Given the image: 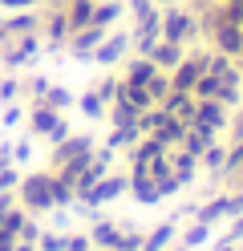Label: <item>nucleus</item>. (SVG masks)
<instances>
[{"mask_svg":"<svg viewBox=\"0 0 243 251\" xmlns=\"http://www.w3.org/2000/svg\"><path fill=\"white\" fill-rule=\"evenodd\" d=\"M190 122H199V126H207V130H215V134H223L227 130V122H231V109H227L223 101H215V98H194V118Z\"/></svg>","mask_w":243,"mask_h":251,"instance_id":"nucleus-6","label":"nucleus"},{"mask_svg":"<svg viewBox=\"0 0 243 251\" xmlns=\"http://www.w3.org/2000/svg\"><path fill=\"white\" fill-rule=\"evenodd\" d=\"M0 21H4V12H0Z\"/></svg>","mask_w":243,"mask_h":251,"instance_id":"nucleus-50","label":"nucleus"},{"mask_svg":"<svg viewBox=\"0 0 243 251\" xmlns=\"http://www.w3.org/2000/svg\"><path fill=\"white\" fill-rule=\"evenodd\" d=\"M61 122V109H53V105H45V101H32V109H28V134H37V138H45L53 126Z\"/></svg>","mask_w":243,"mask_h":251,"instance_id":"nucleus-14","label":"nucleus"},{"mask_svg":"<svg viewBox=\"0 0 243 251\" xmlns=\"http://www.w3.org/2000/svg\"><path fill=\"white\" fill-rule=\"evenodd\" d=\"M89 243L93 247H102V251H113L122 243V227H113L109 219H93V227H89Z\"/></svg>","mask_w":243,"mask_h":251,"instance_id":"nucleus-17","label":"nucleus"},{"mask_svg":"<svg viewBox=\"0 0 243 251\" xmlns=\"http://www.w3.org/2000/svg\"><path fill=\"white\" fill-rule=\"evenodd\" d=\"M174 251H190V247H187V243H178V247H174Z\"/></svg>","mask_w":243,"mask_h":251,"instance_id":"nucleus-46","label":"nucleus"},{"mask_svg":"<svg viewBox=\"0 0 243 251\" xmlns=\"http://www.w3.org/2000/svg\"><path fill=\"white\" fill-rule=\"evenodd\" d=\"M21 98V81H16V73H4L0 77V105H8Z\"/></svg>","mask_w":243,"mask_h":251,"instance_id":"nucleus-32","label":"nucleus"},{"mask_svg":"<svg viewBox=\"0 0 243 251\" xmlns=\"http://www.w3.org/2000/svg\"><path fill=\"white\" fill-rule=\"evenodd\" d=\"M65 251H93V243H89V235H65Z\"/></svg>","mask_w":243,"mask_h":251,"instance_id":"nucleus-38","label":"nucleus"},{"mask_svg":"<svg viewBox=\"0 0 243 251\" xmlns=\"http://www.w3.org/2000/svg\"><path fill=\"white\" fill-rule=\"evenodd\" d=\"M239 77H243V57H239Z\"/></svg>","mask_w":243,"mask_h":251,"instance_id":"nucleus-47","label":"nucleus"},{"mask_svg":"<svg viewBox=\"0 0 243 251\" xmlns=\"http://www.w3.org/2000/svg\"><path fill=\"white\" fill-rule=\"evenodd\" d=\"M45 105H53V109H61V114H65V109H69L77 98H73V93L69 89H65V85H49V93H45V98H41Z\"/></svg>","mask_w":243,"mask_h":251,"instance_id":"nucleus-30","label":"nucleus"},{"mask_svg":"<svg viewBox=\"0 0 243 251\" xmlns=\"http://www.w3.org/2000/svg\"><path fill=\"white\" fill-rule=\"evenodd\" d=\"M170 175L183 182V186H190L194 178L203 175V166H199V158H194V154H187V150L174 146V150H170Z\"/></svg>","mask_w":243,"mask_h":251,"instance_id":"nucleus-13","label":"nucleus"},{"mask_svg":"<svg viewBox=\"0 0 243 251\" xmlns=\"http://www.w3.org/2000/svg\"><path fill=\"white\" fill-rule=\"evenodd\" d=\"M142 138V130H138V122H126V126H113V134L106 138V146L109 150H130Z\"/></svg>","mask_w":243,"mask_h":251,"instance_id":"nucleus-23","label":"nucleus"},{"mask_svg":"<svg viewBox=\"0 0 243 251\" xmlns=\"http://www.w3.org/2000/svg\"><path fill=\"white\" fill-rule=\"evenodd\" d=\"M211 49H219V53L239 61L243 57V28L235 21H219L215 28H211Z\"/></svg>","mask_w":243,"mask_h":251,"instance_id":"nucleus-7","label":"nucleus"},{"mask_svg":"<svg viewBox=\"0 0 243 251\" xmlns=\"http://www.w3.org/2000/svg\"><path fill=\"white\" fill-rule=\"evenodd\" d=\"M106 33H109V28H102V25L73 28L69 41H65V49H69V57H77V61H93V49L102 45V37H106Z\"/></svg>","mask_w":243,"mask_h":251,"instance_id":"nucleus-5","label":"nucleus"},{"mask_svg":"<svg viewBox=\"0 0 243 251\" xmlns=\"http://www.w3.org/2000/svg\"><path fill=\"white\" fill-rule=\"evenodd\" d=\"M126 191H130V175H126V170H122V175H113V170H109V175H102L85 195H81V202H89V207H106V202L122 199Z\"/></svg>","mask_w":243,"mask_h":251,"instance_id":"nucleus-3","label":"nucleus"},{"mask_svg":"<svg viewBox=\"0 0 243 251\" xmlns=\"http://www.w3.org/2000/svg\"><path fill=\"white\" fill-rule=\"evenodd\" d=\"M21 118H25V109L8 101V105H4V114H0V126H16V122H21Z\"/></svg>","mask_w":243,"mask_h":251,"instance_id":"nucleus-40","label":"nucleus"},{"mask_svg":"<svg viewBox=\"0 0 243 251\" xmlns=\"http://www.w3.org/2000/svg\"><path fill=\"white\" fill-rule=\"evenodd\" d=\"M97 146V138L93 134H69V138H65V142H57L53 146V154H49V158H53V166H49V170H57L65 158H77V154H89Z\"/></svg>","mask_w":243,"mask_h":251,"instance_id":"nucleus-8","label":"nucleus"},{"mask_svg":"<svg viewBox=\"0 0 243 251\" xmlns=\"http://www.w3.org/2000/svg\"><path fill=\"white\" fill-rule=\"evenodd\" d=\"M223 162H227V146H219V138H215V142H211V146L203 150L199 166L207 170V175H219V178H223Z\"/></svg>","mask_w":243,"mask_h":251,"instance_id":"nucleus-24","label":"nucleus"},{"mask_svg":"<svg viewBox=\"0 0 243 251\" xmlns=\"http://www.w3.org/2000/svg\"><path fill=\"white\" fill-rule=\"evenodd\" d=\"M190 93H194L199 101H203V98H219V73H211V69H207V73H199V81H194V89H190Z\"/></svg>","mask_w":243,"mask_h":251,"instance_id":"nucleus-29","label":"nucleus"},{"mask_svg":"<svg viewBox=\"0 0 243 251\" xmlns=\"http://www.w3.org/2000/svg\"><path fill=\"white\" fill-rule=\"evenodd\" d=\"M4 33L16 41V37H25V33H32V28H41V12H32V8H16V12H4Z\"/></svg>","mask_w":243,"mask_h":251,"instance_id":"nucleus-11","label":"nucleus"},{"mask_svg":"<svg viewBox=\"0 0 243 251\" xmlns=\"http://www.w3.org/2000/svg\"><path fill=\"white\" fill-rule=\"evenodd\" d=\"M49 178L53 170H41V175H21V186H16V202L25 211H53V191H49Z\"/></svg>","mask_w":243,"mask_h":251,"instance_id":"nucleus-1","label":"nucleus"},{"mask_svg":"<svg viewBox=\"0 0 243 251\" xmlns=\"http://www.w3.org/2000/svg\"><path fill=\"white\" fill-rule=\"evenodd\" d=\"M37 247L41 251H65V231H41Z\"/></svg>","mask_w":243,"mask_h":251,"instance_id":"nucleus-33","label":"nucleus"},{"mask_svg":"<svg viewBox=\"0 0 243 251\" xmlns=\"http://www.w3.org/2000/svg\"><path fill=\"white\" fill-rule=\"evenodd\" d=\"M130 45H134V37H130L126 28H122V33H106V37H102V45L93 49V61H97L102 69H113V65H122V61H126Z\"/></svg>","mask_w":243,"mask_h":251,"instance_id":"nucleus-4","label":"nucleus"},{"mask_svg":"<svg viewBox=\"0 0 243 251\" xmlns=\"http://www.w3.org/2000/svg\"><path fill=\"white\" fill-rule=\"evenodd\" d=\"M146 93H150V101L158 105V101L170 93V73H166V69H154V77L146 81Z\"/></svg>","mask_w":243,"mask_h":251,"instance_id":"nucleus-27","label":"nucleus"},{"mask_svg":"<svg viewBox=\"0 0 243 251\" xmlns=\"http://www.w3.org/2000/svg\"><path fill=\"white\" fill-rule=\"evenodd\" d=\"M49 85H53V81H49V77H41V73H37V77H32V81H28V98H32V101H41L45 93H49Z\"/></svg>","mask_w":243,"mask_h":251,"instance_id":"nucleus-36","label":"nucleus"},{"mask_svg":"<svg viewBox=\"0 0 243 251\" xmlns=\"http://www.w3.org/2000/svg\"><path fill=\"white\" fill-rule=\"evenodd\" d=\"M162 37L187 45L199 37V12H190L183 4H162Z\"/></svg>","mask_w":243,"mask_h":251,"instance_id":"nucleus-2","label":"nucleus"},{"mask_svg":"<svg viewBox=\"0 0 243 251\" xmlns=\"http://www.w3.org/2000/svg\"><path fill=\"white\" fill-rule=\"evenodd\" d=\"M113 251H130V247H113Z\"/></svg>","mask_w":243,"mask_h":251,"instance_id":"nucleus-48","label":"nucleus"},{"mask_svg":"<svg viewBox=\"0 0 243 251\" xmlns=\"http://www.w3.org/2000/svg\"><path fill=\"white\" fill-rule=\"evenodd\" d=\"M154 69H158V65H154L146 53H134V57L122 61V81H130V85H146V81L154 77Z\"/></svg>","mask_w":243,"mask_h":251,"instance_id":"nucleus-10","label":"nucleus"},{"mask_svg":"<svg viewBox=\"0 0 243 251\" xmlns=\"http://www.w3.org/2000/svg\"><path fill=\"white\" fill-rule=\"evenodd\" d=\"M49 191H53V207H61V211L73 207V199H77V195H73V182L61 178L57 170H53V178H49Z\"/></svg>","mask_w":243,"mask_h":251,"instance_id":"nucleus-25","label":"nucleus"},{"mask_svg":"<svg viewBox=\"0 0 243 251\" xmlns=\"http://www.w3.org/2000/svg\"><path fill=\"white\" fill-rule=\"evenodd\" d=\"M12 243L16 239H4V235H0V251H12Z\"/></svg>","mask_w":243,"mask_h":251,"instance_id":"nucleus-45","label":"nucleus"},{"mask_svg":"<svg viewBox=\"0 0 243 251\" xmlns=\"http://www.w3.org/2000/svg\"><path fill=\"white\" fill-rule=\"evenodd\" d=\"M130 175V170H126ZM130 195H134V202H142V207H154V202H162L158 195V182L146 175V170H138V175H130Z\"/></svg>","mask_w":243,"mask_h":251,"instance_id":"nucleus-15","label":"nucleus"},{"mask_svg":"<svg viewBox=\"0 0 243 251\" xmlns=\"http://www.w3.org/2000/svg\"><path fill=\"white\" fill-rule=\"evenodd\" d=\"M12 251H37V243H25V239H16V243H12Z\"/></svg>","mask_w":243,"mask_h":251,"instance_id":"nucleus-43","label":"nucleus"},{"mask_svg":"<svg viewBox=\"0 0 243 251\" xmlns=\"http://www.w3.org/2000/svg\"><path fill=\"white\" fill-rule=\"evenodd\" d=\"M183 134H187V122H178V118H170V114H162V122L154 126V138L166 150H174L178 142H183Z\"/></svg>","mask_w":243,"mask_h":251,"instance_id":"nucleus-19","label":"nucleus"},{"mask_svg":"<svg viewBox=\"0 0 243 251\" xmlns=\"http://www.w3.org/2000/svg\"><path fill=\"white\" fill-rule=\"evenodd\" d=\"M65 138H69V122H65V118H61V122L53 126V130H49V134H45V142H49V146H57V142H65Z\"/></svg>","mask_w":243,"mask_h":251,"instance_id":"nucleus-39","label":"nucleus"},{"mask_svg":"<svg viewBox=\"0 0 243 251\" xmlns=\"http://www.w3.org/2000/svg\"><path fill=\"white\" fill-rule=\"evenodd\" d=\"M12 162H16V166H25V162H32V142H28V138H21V142L12 146Z\"/></svg>","mask_w":243,"mask_h":251,"instance_id":"nucleus-35","label":"nucleus"},{"mask_svg":"<svg viewBox=\"0 0 243 251\" xmlns=\"http://www.w3.org/2000/svg\"><path fill=\"white\" fill-rule=\"evenodd\" d=\"M158 105H162V114H170V118H178V122H190V118H194V93H178V89H170Z\"/></svg>","mask_w":243,"mask_h":251,"instance_id":"nucleus-16","label":"nucleus"},{"mask_svg":"<svg viewBox=\"0 0 243 251\" xmlns=\"http://www.w3.org/2000/svg\"><path fill=\"white\" fill-rule=\"evenodd\" d=\"M235 251H243V243H235Z\"/></svg>","mask_w":243,"mask_h":251,"instance_id":"nucleus-49","label":"nucleus"},{"mask_svg":"<svg viewBox=\"0 0 243 251\" xmlns=\"http://www.w3.org/2000/svg\"><path fill=\"white\" fill-rule=\"evenodd\" d=\"M93 4H97V0H65L69 28H85V25H93Z\"/></svg>","mask_w":243,"mask_h":251,"instance_id":"nucleus-22","label":"nucleus"},{"mask_svg":"<svg viewBox=\"0 0 243 251\" xmlns=\"http://www.w3.org/2000/svg\"><path fill=\"white\" fill-rule=\"evenodd\" d=\"M194 219H199V223H219V219H227V191H219L215 199H207L203 207H194Z\"/></svg>","mask_w":243,"mask_h":251,"instance_id":"nucleus-21","label":"nucleus"},{"mask_svg":"<svg viewBox=\"0 0 243 251\" xmlns=\"http://www.w3.org/2000/svg\"><path fill=\"white\" fill-rule=\"evenodd\" d=\"M215 251H235V243L231 239H215Z\"/></svg>","mask_w":243,"mask_h":251,"instance_id":"nucleus-44","label":"nucleus"},{"mask_svg":"<svg viewBox=\"0 0 243 251\" xmlns=\"http://www.w3.org/2000/svg\"><path fill=\"white\" fill-rule=\"evenodd\" d=\"M178 219H166V223H158L150 235H146V239H142V251H166L174 239H178Z\"/></svg>","mask_w":243,"mask_h":251,"instance_id":"nucleus-18","label":"nucleus"},{"mask_svg":"<svg viewBox=\"0 0 243 251\" xmlns=\"http://www.w3.org/2000/svg\"><path fill=\"white\" fill-rule=\"evenodd\" d=\"M183 243H187L190 251H199L203 243H211V227H207V223H199V219H194V223H190V227L183 231Z\"/></svg>","mask_w":243,"mask_h":251,"instance_id":"nucleus-28","label":"nucleus"},{"mask_svg":"<svg viewBox=\"0 0 243 251\" xmlns=\"http://www.w3.org/2000/svg\"><path fill=\"white\" fill-rule=\"evenodd\" d=\"M215 130H207V126H199V122H187V134H183V142H178V150H187V154H194V158H203V150L215 142Z\"/></svg>","mask_w":243,"mask_h":251,"instance_id":"nucleus-9","label":"nucleus"},{"mask_svg":"<svg viewBox=\"0 0 243 251\" xmlns=\"http://www.w3.org/2000/svg\"><path fill=\"white\" fill-rule=\"evenodd\" d=\"M37 251H41V247H37Z\"/></svg>","mask_w":243,"mask_h":251,"instance_id":"nucleus-52","label":"nucleus"},{"mask_svg":"<svg viewBox=\"0 0 243 251\" xmlns=\"http://www.w3.org/2000/svg\"><path fill=\"white\" fill-rule=\"evenodd\" d=\"M126 17V0H97L93 4V25H102V28H113Z\"/></svg>","mask_w":243,"mask_h":251,"instance_id":"nucleus-20","label":"nucleus"},{"mask_svg":"<svg viewBox=\"0 0 243 251\" xmlns=\"http://www.w3.org/2000/svg\"><path fill=\"white\" fill-rule=\"evenodd\" d=\"M146 8H154V0H126V12H134V17H142Z\"/></svg>","mask_w":243,"mask_h":251,"instance_id":"nucleus-42","label":"nucleus"},{"mask_svg":"<svg viewBox=\"0 0 243 251\" xmlns=\"http://www.w3.org/2000/svg\"><path fill=\"white\" fill-rule=\"evenodd\" d=\"M199 4H207V0H199Z\"/></svg>","mask_w":243,"mask_h":251,"instance_id":"nucleus-51","label":"nucleus"},{"mask_svg":"<svg viewBox=\"0 0 243 251\" xmlns=\"http://www.w3.org/2000/svg\"><path fill=\"white\" fill-rule=\"evenodd\" d=\"M146 175H150L154 182H162V178H170V150H158L154 158H150V166H146Z\"/></svg>","mask_w":243,"mask_h":251,"instance_id":"nucleus-31","label":"nucleus"},{"mask_svg":"<svg viewBox=\"0 0 243 251\" xmlns=\"http://www.w3.org/2000/svg\"><path fill=\"white\" fill-rule=\"evenodd\" d=\"M146 57H150L158 69H166V73H170V69L178 65V61L187 57V45H178V41H166V37H158V45H154V49L146 53Z\"/></svg>","mask_w":243,"mask_h":251,"instance_id":"nucleus-12","label":"nucleus"},{"mask_svg":"<svg viewBox=\"0 0 243 251\" xmlns=\"http://www.w3.org/2000/svg\"><path fill=\"white\" fill-rule=\"evenodd\" d=\"M16 186H21V170L8 162L4 170H0V191H16Z\"/></svg>","mask_w":243,"mask_h":251,"instance_id":"nucleus-34","label":"nucleus"},{"mask_svg":"<svg viewBox=\"0 0 243 251\" xmlns=\"http://www.w3.org/2000/svg\"><path fill=\"white\" fill-rule=\"evenodd\" d=\"M77 109H81V114H85L89 122H102L109 105H106L102 98H97V89H89V93H81V98H77Z\"/></svg>","mask_w":243,"mask_h":251,"instance_id":"nucleus-26","label":"nucleus"},{"mask_svg":"<svg viewBox=\"0 0 243 251\" xmlns=\"http://www.w3.org/2000/svg\"><path fill=\"white\" fill-rule=\"evenodd\" d=\"M16 239H25V243H37V239H41V227L32 223V219H25V227H21V235H16Z\"/></svg>","mask_w":243,"mask_h":251,"instance_id":"nucleus-41","label":"nucleus"},{"mask_svg":"<svg viewBox=\"0 0 243 251\" xmlns=\"http://www.w3.org/2000/svg\"><path fill=\"white\" fill-rule=\"evenodd\" d=\"M118 85H122V77H106V81L97 85V98L109 105V101H113V93H118Z\"/></svg>","mask_w":243,"mask_h":251,"instance_id":"nucleus-37","label":"nucleus"}]
</instances>
